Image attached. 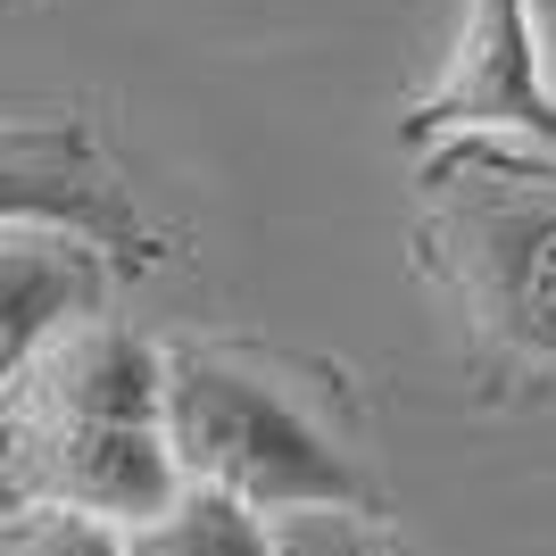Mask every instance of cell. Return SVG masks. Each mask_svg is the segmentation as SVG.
<instances>
[{"label": "cell", "instance_id": "obj_8", "mask_svg": "<svg viewBox=\"0 0 556 556\" xmlns=\"http://www.w3.org/2000/svg\"><path fill=\"white\" fill-rule=\"evenodd\" d=\"M0 556H125V532L92 523V515H67V507H25L0 532Z\"/></svg>", "mask_w": 556, "mask_h": 556}, {"label": "cell", "instance_id": "obj_2", "mask_svg": "<svg viewBox=\"0 0 556 556\" xmlns=\"http://www.w3.org/2000/svg\"><path fill=\"white\" fill-rule=\"evenodd\" d=\"M166 441L191 490L241 498L250 515H307L357 507V465L291 391L232 357H166Z\"/></svg>", "mask_w": 556, "mask_h": 556}, {"label": "cell", "instance_id": "obj_6", "mask_svg": "<svg viewBox=\"0 0 556 556\" xmlns=\"http://www.w3.org/2000/svg\"><path fill=\"white\" fill-rule=\"evenodd\" d=\"M109 300V266L100 241L59 225H9L0 232V391H17L42 366L50 341L92 325Z\"/></svg>", "mask_w": 556, "mask_h": 556}, {"label": "cell", "instance_id": "obj_3", "mask_svg": "<svg viewBox=\"0 0 556 556\" xmlns=\"http://www.w3.org/2000/svg\"><path fill=\"white\" fill-rule=\"evenodd\" d=\"M399 141H523L556 166V75L532 34V0H473L432 92L407 100Z\"/></svg>", "mask_w": 556, "mask_h": 556}, {"label": "cell", "instance_id": "obj_9", "mask_svg": "<svg viewBox=\"0 0 556 556\" xmlns=\"http://www.w3.org/2000/svg\"><path fill=\"white\" fill-rule=\"evenodd\" d=\"M275 556H399L357 507H307L275 515Z\"/></svg>", "mask_w": 556, "mask_h": 556}, {"label": "cell", "instance_id": "obj_10", "mask_svg": "<svg viewBox=\"0 0 556 556\" xmlns=\"http://www.w3.org/2000/svg\"><path fill=\"white\" fill-rule=\"evenodd\" d=\"M540 25H548V75H556V0H540Z\"/></svg>", "mask_w": 556, "mask_h": 556}, {"label": "cell", "instance_id": "obj_4", "mask_svg": "<svg viewBox=\"0 0 556 556\" xmlns=\"http://www.w3.org/2000/svg\"><path fill=\"white\" fill-rule=\"evenodd\" d=\"M17 465L34 507L92 515L109 532L159 523L191 490L166 424H17Z\"/></svg>", "mask_w": 556, "mask_h": 556}, {"label": "cell", "instance_id": "obj_1", "mask_svg": "<svg viewBox=\"0 0 556 556\" xmlns=\"http://www.w3.org/2000/svg\"><path fill=\"white\" fill-rule=\"evenodd\" d=\"M424 250L482 341L556 366V166L457 141L424 184Z\"/></svg>", "mask_w": 556, "mask_h": 556}, {"label": "cell", "instance_id": "obj_5", "mask_svg": "<svg viewBox=\"0 0 556 556\" xmlns=\"http://www.w3.org/2000/svg\"><path fill=\"white\" fill-rule=\"evenodd\" d=\"M59 225L100 250H141V216L84 125H0V232Z\"/></svg>", "mask_w": 556, "mask_h": 556}, {"label": "cell", "instance_id": "obj_7", "mask_svg": "<svg viewBox=\"0 0 556 556\" xmlns=\"http://www.w3.org/2000/svg\"><path fill=\"white\" fill-rule=\"evenodd\" d=\"M125 556H275V523H266V515H250L241 498L184 490L159 523L125 532Z\"/></svg>", "mask_w": 556, "mask_h": 556}]
</instances>
